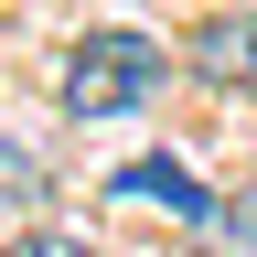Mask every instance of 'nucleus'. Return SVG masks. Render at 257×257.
<instances>
[{"label": "nucleus", "mask_w": 257, "mask_h": 257, "mask_svg": "<svg viewBox=\"0 0 257 257\" xmlns=\"http://www.w3.org/2000/svg\"><path fill=\"white\" fill-rule=\"evenodd\" d=\"M0 257H96L75 225H22V236H0Z\"/></svg>", "instance_id": "5"}, {"label": "nucleus", "mask_w": 257, "mask_h": 257, "mask_svg": "<svg viewBox=\"0 0 257 257\" xmlns=\"http://www.w3.org/2000/svg\"><path fill=\"white\" fill-rule=\"evenodd\" d=\"M107 193H150V204H172L182 225H193V214H204V204H214V193H204V182H193V172H182V161H128V172H118Z\"/></svg>", "instance_id": "4"}, {"label": "nucleus", "mask_w": 257, "mask_h": 257, "mask_svg": "<svg viewBox=\"0 0 257 257\" xmlns=\"http://www.w3.org/2000/svg\"><path fill=\"white\" fill-rule=\"evenodd\" d=\"M182 236H193V257H257V193H225V204H204Z\"/></svg>", "instance_id": "3"}, {"label": "nucleus", "mask_w": 257, "mask_h": 257, "mask_svg": "<svg viewBox=\"0 0 257 257\" xmlns=\"http://www.w3.org/2000/svg\"><path fill=\"white\" fill-rule=\"evenodd\" d=\"M172 86V54L150 43V32H128V22H107V32H86V43H64V64H54V107L64 118H128V107H150V96Z\"/></svg>", "instance_id": "1"}, {"label": "nucleus", "mask_w": 257, "mask_h": 257, "mask_svg": "<svg viewBox=\"0 0 257 257\" xmlns=\"http://www.w3.org/2000/svg\"><path fill=\"white\" fill-rule=\"evenodd\" d=\"M182 75H193V86H225V96H246V86H257V0H225L214 22H193Z\"/></svg>", "instance_id": "2"}]
</instances>
